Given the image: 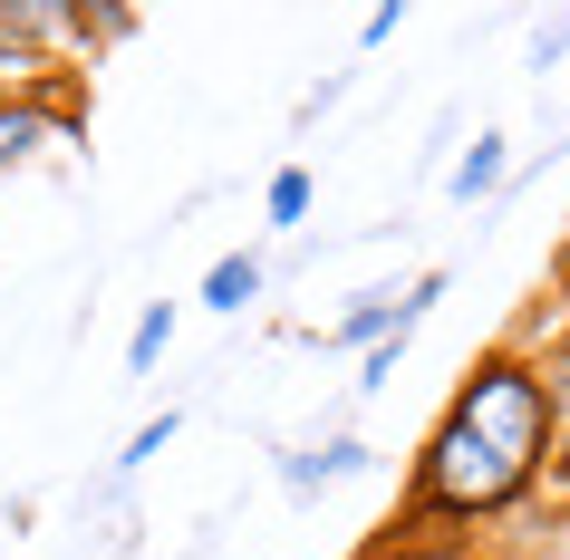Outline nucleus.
I'll list each match as a JSON object with an SVG mask.
<instances>
[{
  "instance_id": "nucleus-1",
  "label": "nucleus",
  "mask_w": 570,
  "mask_h": 560,
  "mask_svg": "<svg viewBox=\"0 0 570 560\" xmlns=\"http://www.w3.org/2000/svg\"><path fill=\"white\" fill-rule=\"evenodd\" d=\"M551 444H561V396L532 348H483L454 377L435 435L406 464V502H396V541L367 560H416V551H464L483 522H503L551 483Z\"/></svg>"
},
{
  "instance_id": "nucleus-2",
  "label": "nucleus",
  "mask_w": 570,
  "mask_h": 560,
  "mask_svg": "<svg viewBox=\"0 0 570 560\" xmlns=\"http://www.w3.org/2000/svg\"><path fill=\"white\" fill-rule=\"evenodd\" d=\"M59 136H78L68 68H59V78H39V88H20V97H0V175H10V165H30L39 146H59Z\"/></svg>"
},
{
  "instance_id": "nucleus-3",
  "label": "nucleus",
  "mask_w": 570,
  "mask_h": 560,
  "mask_svg": "<svg viewBox=\"0 0 570 560\" xmlns=\"http://www.w3.org/2000/svg\"><path fill=\"white\" fill-rule=\"evenodd\" d=\"M377 464V454H367L358 435H330V444H291V454H281V483H291V493H330V483H348V473H367Z\"/></svg>"
},
{
  "instance_id": "nucleus-4",
  "label": "nucleus",
  "mask_w": 570,
  "mask_h": 560,
  "mask_svg": "<svg viewBox=\"0 0 570 560\" xmlns=\"http://www.w3.org/2000/svg\"><path fill=\"white\" fill-rule=\"evenodd\" d=\"M262 291H271V262H262V252H223V262L204 271V310H223V320H242Z\"/></svg>"
},
{
  "instance_id": "nucleus-5",
  "label": "nucleus",
  "mask_w": 570,
  "mask_h": 560,
  "mask_svg": "<svg viewBox=\"0 0 570 560\" xmlns=\"http://www.w3.org/2000/svg\"><path fill=\"white\" fill-rule=\"evenodd\" d=\"M512 184V155H503V136H474V146L454 155V175H445V194L454 204H493V194H503Z\"/></svg>"
},
{
  "instance_id": "nucleus-6",
  "label": "nucleus",
  "mask_w": 570,
  "mask_h": 560,
  "mask_svg": "<svg viewBox=\"0 0 570 560\" xmlns=\"http://www.w3.org/2000/svg\"><path fill=\"white\" fill-rule=\"evenodd\" d=\"M262 223L271 233H301L309 223V165H281V175L262 184Z\"/></svg>"
},
{
  "instance_id": "nucleus-7",
  "label": "nucleus",
  "mask_w": 570,
  "mask_h": 560,
  "mask_svg": "<svg viewBox=\"0 0 570 560\" xmlns=\"http://www.w3.org/2000/svg\"><path fill=\"white\" fill-rule=\"evenodd\" d=\"M165 348H175V299H155L146 320H136V338H126V377H155Z\"/></svg>"
},
{
  "instance_id": "nucleus-8",
  "label": "nucleus",
  "mask_w": 570,
  "mask_h": 560,
  "mask_svg": "<svg viewBox=\"0 0 570 560\" xmlns=\"http://www.w3.org/2000/svg\"><path fill=\"white\" fill-rule=\"evenodd\" d=\"M184 435V415L165 406V415H146V425H136V435H126V454H117V473H136V464H155V454H165V444Z\"/></svg>"
},
{
  "instance_id": "nucleus-9",
  "label": "nucleus",
  "mask_w": 570,
  "mask_h": 560,
  "mask_svg": "<svg viewBox=\"0 0 570 560\" xmlns=\"http://www.w3.org/2000/svg\"><path fill=\"white\" fill-rule=\"evenodd\" d=\"M396 30H406V10H396V0H387V10H367V20H358V39H367V49H387Z\"/></svg>"
},
{
  "instance_id": "nucleus-10",
  "label": "nucleus",
  "mask_w": 570,
  "mask_h": 560,
  "mask_svg": "<svg viewBox=\"0 0 570 560\" xmlns=\"http://www.w3.org/2000/svg\"><path fill=\"white\" fill-rule=\"evenodd\" d=\"M561 49H570V20H541V30H532V68H551Z\"/></svg>"
},
{
  "instance_id": "nucleus-11",
  "label": "nucleus",
  "mask_w": 570,
  "mask_h": 560,
  "mask_svg": "<svg viewBox=\"0 0 570 560\" xmlns=\"http://www.w3.org/2000/svg\"><path fill=\"white\" fill-rule=\"evenodd\" d=\"M551 483L570 493V415H561V444H551Z\"/></svg>"
},
{
  "instance_id": "nucleus-12",
  "label": "nucleus",
  "mask_w": 570,
  "mask_h": 560,
  "mask_svg": "<svg viewBox=\"0 0 570 560\" xmlns=\"http://www.w3.org/2000/svg\"><path fill=\"white\" fill-rule=\"evenodd\" d=\"M551 291H570V242H561V252H551Z\"/></svg>"
},
{
  "instance_id": "nucleus-13",
  "label": "nucleus",
  "mask_w": 570,
  "mask_h": 560,
  "mask_svg": "<svg viewBox=\"0 0 570 560\" xmlns=\"http://www.w3.org/2000/svg\"><path fill=\"white\" fill-rule=\"evenodd\" d=\"M561 357H570V291H561Z\"/></svg>"
},
{
  "instance_id": "nucleus-14",
  "label": "nucleus",
  "mask_w": 570,
  "mask_h": 560,
  "mask_svg": "<svg viewBox=\"0 0 570 560\" xmlns=\"http://www.w3.org/2000/svg\"><path fill=\"white\" fill-rule=\"evenodd\" d=\"M435 560H474V541H464V551H435Z\"/></svg>"
},
{
  "instance_id": "nucleus-15",
  "label": "nucleus",
  "mask_w": 570,
  "mask_h": 560,
  "mask_svg": "<svg viewBox=\"0 0 570 560\" xmlns=\"http://www.w3.org/2000/svg\"><path fill=\"white\" fill-rule=\"evenodd\" d=\"M0 97H20V88H10V78H0Z\"/></svg>"
}]
</instances>
